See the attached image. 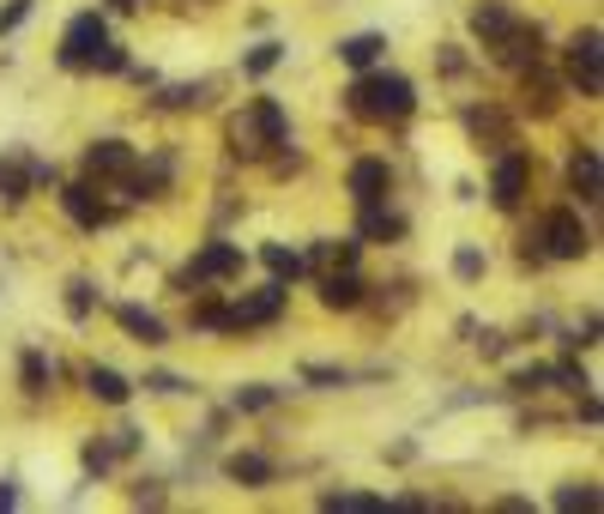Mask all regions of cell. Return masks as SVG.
<instances>
[{
  "label": "cell",
  "instance_id": "6da1fadb",
  "mask_svg": "<svg viewBox=\"0 0 604 514\" xmlns=\"http://www.w3.org/2000/svg\"><path fill=\"white\" fill-rule=\"evenodd\" d=\"M345 109L357 122H405L417 109V85L405 73H388V67H363L351 85H345Z\"/></svg>",
  "mask_w": 604,
  "mask_h": 514
},
{
  "label": "cell",
  "instance_id": "7a4b0ae2",
  "mask_svg": "<svg viewBox=\"0 0 604 514\" xmlns=\"http://www.w3.org/2000/svg\"><path fill=\"white\" fill-rule=\"evenodd\" d=\"M224 139H230V151L236 158H273V151H285L290 146V115H285V103L278 97H254L248 109H236L224 122Z\"/></svg>",
  "mask_w": 604,
  "mask_h": 514
},
{
  "label": "cell",
  "instance_id": "3957f363",
  "mask_svg": "<svg viewBox=\"0 0 604 514\" xmlns=\"http://www.w3.org/2000/svg\"><path fill=\"white\" fill-rule=\"evenodd\" d=\"M242 266H248V254H242V242H205L194 249V261L176 273V291H205V285H224V279H242Z\"/></svg>",
  "mask_w": 604,
  "mask_h": 514
},
{
  "label": "cell",
  "instance_id": "277c9868",
  "mask_svg": "<svg viewBox=\"0 0 604 514\" xmlns=\"http://www.w3.org/2000/svg\"><path fill=\"white\" fill-rule=\"evenodd\" d=\"M562 61H569V85L581 92L586 103L604 97V36L598 24H581V31L562 43Z\"/></svg>",
  "mask_w": 604,
  "mask_h": 514
},
{
  "label": "cell",
  "instance_id": "5b68a950",
  "mask_svg": "<svg viewBox=\"0 0 604 514\" xmlns=\"http://www.w3.org/2000/svg\"><path fill=\"white\" fill-rule=\"evenodd\" d=\"M532 237H538V249H544V261H586V254H593V230L581 224L574 206L544 212V224H538Z\"/></svg>",
  "mask_w": 604,
  "mask_h": 514
},
{
  "label": "cell",
  "instance_id": "8992f818",
  "mask_svg": "<svg viewBox=\"0 0 604 514\" xmlns=\"http://www.w3.org/2000/svg\"><path fill=\"white\" fill-rule=\"evenodd\" d=\"M285 303H290V285H285V279H273V285H261V291H242L236 303H224V333L273 327V321L285 315Z\"/></svg>",
  "mask_w": 604,
  "mask_h": 514
},
{
  "label": "cell",
  "instance_id": "52a82bcc",
  "mask_svg": "<svg viewBox=\"0 0 604 514\" xmlns=\"http://www.w3.org/2000/svg\"><path fill=\"white\" fill-rule=\"evenodd\" d=\"M109 43V24H103V12H80V19H67V31H61V49L55 61L67 73H92V55Z\"/></svg>",
  "mask_w": 604,
  "mask_h": 514
},
{
  "label": "cell",
  "instance_id": "ba28073f",
  "mask_svg": "<svg viewBox=\"0 0 604 514\" xmlns=\"http://www.w3.org/2000/svg\"><path fill=\"white\" fill-rule=\"evenodd\" d=\"M526 188H532V158L520 146H502L496 151V170H490V206L496 212H520Z\"/></svg>",
  "mask_w": 604,
  "mask_h": 514
},
{
  "label": "cell",
  "instance_id": "9c48e42d",
  "mask_svg": "<svg viewBox=\"0 0 604 514\" xmlns=\"http://www.w3.org/2000/svg\"><path fill=\"white\" fill-rule=\"evenodd\" d=\"M490 55L502 61V67H513V73L538 67V61H544V24H532V19H513L508 31L490 43Z\"/></svg>",
  "mask_w": 604,
  "mask_h": 514
},
{
  "label": "cell",
  "instance_id": "30bf717a",
  "mask_svg": "<svg viewBox=\"0 0 604 514\" xmlns=\"http://www.w3.org/2000/svg\"><path fill=\"white\" fill-rule=\"evenodd\" d=\"M345 195H351L357 206H381L393 195V170H388V158H357L351 164V176H345Z\"/></svg>",
  "mask_w": 604,
  "mask_h": 514
},
{
  "label": "cell",
  "instance_id": "8fae6325",
  "mask_svg": "<svg viewBox=\"0 0 604 514\" xmlns=\"http://www.w3.org/2000/svg\"><path fill=\"white\" fill-rule=\"evenodd\" d=\"M115 327H121L134 345H146V352H163V345H170L163 315H151V308H139V303H115Z\"/></svg>",
  "mask_w": 604,
  "mask_h": 514
},
{
  "label": "cell",
  "instance_id": "7c38bea8",
  "mask_svg": "<svg viewBox=\"0 0 604 514\" xmlns=\"http://www.w3.org/2000/svg\"><path fill=\"white\" fill-rule=\"evenodd\" d=\"M139 164V151L127 146V139H92V146H85V176H127Z\"/></svg>",
  "mask_w": 604,
  "mask_h": 514
},
{
  "label": "cell",
  "instance_id": "4fadbf2b",
  "mask_svg": "<svg viewBox=\"0 0 604 514\" xmlns=\"http://www.w3.org/2000/svg\"><path fill=\"white\" fill-rule=\"evenodd\" d=\"M61 212H67L80 230H103V224H109V206L97 200L92 182H67V188H61Z\"/></svg>",
  "mask_w": 604,
  "mask_h": 514
},
{
  "label": "cell",
  "instance_id": "5bb4252c",
  "mask_svg": "<svg viewBox=\"0 0 604 514\" xmlns=\"http://www.w3.org/2000/svg\"><path fill=\"white\" fill-rule=\"evenodd\" d=\"M569 195L581 200V206H598L604 195V182H598V146L586 139V146H574V158H569Z\"/></svg>",
  "mask_w": 604,
  "mask_h": 514
},
{
  "label": "cell",
  "instance_id": "9a60e30c",
  "mask_svg": "<svg viewBox=\"0 0 604 514\" xmlns=\"http://www.w3.org/2000/svg\"><path fill=\"white\" fill-rule=\"evenodd\" d=\"M400 237H405V212H393L388 200L357 206V242H400Z\"/></svg>",
  "mask_w": 604,
  "mask_h": 514
},
{
  "label": "cell",
  "instance_id": "2e32d148",
  "mask_svg": "<svg viewBox=\"0 0 604 514\" xmlns=\"http://www.w3.org/2000/svg\"><path fill=\"white\" fill-rule=\"evenodd\" d=\"M224 479L242 484V491H266V484H278V466L266 454H254V448H242V454L224 460Z\"/></svg>",
  "mask_w": 604,
  "mask_h": 514
},
{
  "label": "cell",
  "instance_id": "e0dca14e",
  "mask_svg": "<svg viewBox=\"0 0 604 514\" xmlns=\"http://www.w3.org/2000/svg\"><path fill=\"white\" fill-rule=\"evenodd\" d=\"M85 394H92V400L97 406H127V400H134V381H127L121 376V369H109V364H92V369H85Z\"/></svg>",
  "mask_w": 604,
  "mask_h": 514
},
{
  "label": "cell",
  "instance_id": "ac0fdd59",
  "mask_svg": "<svg viewBox=\"0 0 604 514\" xmlns=\"http://www.w3.org/2000/svg\"><path fill=\"white\" fill-rule=\"evenodd\" d=\"M357 303H363V279H357V266L320 273V308H357Z\"/></svg>",
  "mask_w": 604,
  "mask_h": 514
},
{
  "label": "cell",
  "instance_id": "d6986e66",
  "mask_svg": "<svg viewBox=\"0 0 604 514\" xmlns=\"http://www.w3.org/2000/svg\"><path fill=\"white\" fill-rule=\"evenodd\" d=\"M357 254H363V242H357V237H320L315 254H303V261L320 266V273H339V266H357Z\"/></svg>",
  "mask_w": 604,
  "mask_h": 514
},
{
  "label": "cell",
  "instance_id": "ffe728a7",
  "mask_svg": "<svg viewBox=\"0 0 604 514\" xmlns=\"http://www.w3.org/2000/svg\"><path fill=\"white\" fill-rule=\"evenodd\" d=\"M381 55H388V36H381V31H357V36H345V43H339V61H345L351 73L375 67Z\"/></svg>",
  "mask_w": 604,
  "mask_h": 514
},
{
  "label": "cell",
  "instance_id": "44dd1931",
  "mask_svg": "<svg viewBox=\"0 0 604 514\" xmlns=\"http://www.w3.org/2000/svg\"><path fill=\"white\" fill-rule=\"evenodd\" d=\"M261 266H266L273 279H285V285H290V279H303V273H308L303 249H290V242H266V249H261Z\"/></svg>",
  "mask_w": 604,
  "mask_h": 514
},
{
  "label": "cell",
  "instance_id": "7402d4cb",
  "mask_svg": "<svg viewBox=\"0 0 604 514\" xmlns=\"http://www.w3.org/2000/svg\"><path fill=\"white\" fill-rule=\"evenodd\" d=\"M508 24H513V12L502 7V0H478V7H471V36H484V49H490Z\"/></svg>",
  "mask_w": 604,
  "mask_h": 514
},
{
  "label": "cell",
  "instance_id": "603a6c76",
  "mask_svg": "<svg viewBox=\"0 0 604 514\" xmlns=\"http://www.w3.org/2000/svg\"><path fill=\"white\" fill-rule=\"evenodd\" d=\"M550 508H569V514L581 508V514H598V508H604V496H598V484H593V479H569L557 496H550Z\"/></svg>",
  "mask_w": 604,
  "mask_h": 514
},
{
  "label": "cell",
  "instance_id": "cb8c5ba5",
  "mask_svg": "<svg viewBox=\"0 0 604 514\" xmlns=\"http://www.w3.org/2000/svg\"><path fill=\"white\" fill-rule=\"evenodd\" d=\"M19 381H24V394H31V400H43L49 381H55V364H49L43 352H24L19 357Z\"/></svg>",
  "mask_w": 604,
  "mask_h": 514
},
{
  "label": "cell",
  "instance_id": "d4e9b609",
  "mask_svg": "<svg viewBox=\"0 0 604 514\" xmlns=\"http://www.w3.org/2000/svg\"><path fill=\"white\" fill-rule=\"evenodd\" d=\"M273 67H285V43H254L242 55V80H266Z\"/></svg>",
  "mask_w": 604,
  "mask_h": 514
},
{
  "label": "cell",
  "instance_id": "484cf974",
  "mask_svg": "<svg viewBox=\"0 0 604 514\" xmlns=\"http://www.w3.org/2000/svg\"><path fill=\"white\" fill-rule=\"evenodd\" d=\"M484 273H490V254H484L478 242H459V249H454V279H459V285H478Z\"/></svg>",
  "mask_w": 604,
  "mask_h": 514
},
{
  "label": "cell",
  "instance_id": "4316f807",
  "mask_svg": "<svg viewBox=\"0 0 604 514\" xmlns=\"http://www.w3.org/2000/svg\"><path fill=\"white\" fill-rule=\"evenodd\" d=\"M278 400H285V388H273V381H248V388H236V400H230V406L254 418V411H273Z\"/></svg>",
  "mask_w": 604,
  "mask_h": 514
},
{
  "label": "cell",
  "instance_id": "83f0119b",
  "mask_svg": "<svg viewBox=\"0 0 604 514\" xmlns=\"http://www.w3.org/2000/svg\"><path fill=\"white\" fill-rule=\"evenodd\" d=\"M212 97V85L194 80V85H170V92L158 97V109H170V115H182V109H200V103Z\"/></svg>",
  "mask_w": 604,
  "mask_h": 514
},
{
  "label": "cell",
  "instance_id": "f1b7e54d",
  "mask_svg": "<svg viewBox=\"0 0 604 514\" xmlns=\"http://www.w3.org/2000/svg\"><path fill=\"white\" fill-rule=\"evenodd\" d=\"M61 303H67L73 321H92L97 315V285H92V279H67V297H61Z\"/></svg>",
  "mask_w": 604,
  "mask_h": 514
},
{
  "label": "cell",
  "instance_id": "f546056e",
  "mask_svg": "<svg viewBox=\"0 0 604 514\" xmlns=\"http://www.w3.org/2000/svg\"><path fill=\"white\" fill-rule=\"evenodd\" d=\"M526 109H532V115H550V109H557V85H550L538 67H526Z\"/></svg>",
  "mask_w": 604,
  "mask_h": 514
},
{
  "label": "cell",
  "instance_id": "4dcf8cb0",
  "mask_svg": "<svg viewBox=\"0 0 604 514\" xmlns=\"http://www.w3.org/2000/svg\"><path fill=\"white\" fill-rule=\"evenodd\" d=\"M303 381H308V388H320V394H332V388H351V369H339V364H303Z\"/></svg>",
  "mask_w": 604,
  "mask_h": 514
},
{
  "label": "cell",
  "instance_id": "1f68e13d",
  "mask_svg": "<svg viewBox=\"0 0 604 514\" xmlns=\"http://www.w3.org/2000/svg\"><path fill=\"white\" fill-rule=\"evenodd\" d=\"M544 376H550V381H557V388H562V394H586V388H593V376H586V369H581V364H574V357H562V364H550V369H544Z\"/></svg>",
  "mask_w": 604,
  "mask_h": 514
},
{
  "label": "cell",
  "instance_id": "d6a6232c",
  "mask_svg": "<svg viewBox=\"0 0 604 514\" xmlns=\"http://www.w3.org/2000/svg\"><path fill=\"white\" fill-rule=\"evenodd\" d=\"M24 195H31V176H24L19 164H0V200H7V206H24Z\"/></svg>",
  "mask_w": 604,
  "mask_h": 514
},
{
  "label": "cell",
  "instance_id": "836d02e7",
  "mask_svg": "<svg viewBox=\"0 0 604 514\" xmlns=\"http://www.w3.org/2000/svg\"><path fill=\"white\" fill-rule=\"evenodd\" d=\"M188 327H194V333H224V303H218V297H200L194 315H188Z\"/></svg>",
  "mask_w": 604,
  "mask_h": 514
},
{
  "label": "cell",
  "instance_id": "e575fe53",
  "mask_svg": "<svg viewBox=\"0 0 604 514\" xmlns=\"http://www.w3.org/2000/svg\"><path fill=\"white\" fill-rule=\"evenodd\" d=\"M544 388H550L544 364H532V369H513V376H508V394H513V400H526V394H544Z\"/></svg>",
  "mask_w": 604,
  "mask_h": 514
},
{
  "label": "cell",
  "instance_id": "d590c367",
  "mask_svg": "<svg viewBox=\"0 0 604 514\" xmlns=\"http://www.w3.org/2000/svg\"><path fill=\"white\" fill-rule=\"evenodd\" d=\"M320 508H388V496H369V491H327Z\"/></svg>",
  "mask_w": 604,
  "mask_h": 514
},
{
  "label": "cell",
  "instance_id": "8d00e7d4",
  "mask_svg": "<svg viewBox=\"0 0 604 514\" xmlns=\"http://www.w3.org/2000/svg\"><path fill=\"white\" fill-rule=\"evenodd\" d=\"M80 466H85V479H103V472L115 466L109 442H85V448H80Z\"/></svg>",
  "mask_w": 604,
  "mask_h": 514
},
{
  "label": "cell",
  "instance_id": "74e56055",
  "mask_svg": "<svg viewBox=\"0 0 604 514\" xmlns=\"http://www.w3.org/2000/svg\"><path fill=\"white\" fill-rule=\"evenodd\" d=\"M103 442H109V454H115V460H127V454H139V442H146V430H134V423H121V430H115V436H103Z\"/></svg>",
  "mask_w": 604,
  "mask_h": 514
},
{
  "label": "cell",
  "instance_id": "f35d334b",
  "mask_svg": "<svg viewBox=\"0 0 604 514\" xmlns=\"http://www.w3.org/2000/svg\"><path fill=\"white\" fill-rule=\"evenodd\" d=\"M134 388H146V394H188V381L176 376V369H151L146 381H134Z\"/></svg>",
  "mask_w": 604,
  "mask_h": 514
},
{
  "label": "cell",
  "instance_id": "ab89813d",
  "mask_svg": "<svg viewBox=\"0 0 604 514\" xmlns=\"http://www.w3.org/2000/svg\"><path fill=\"white\" fill-rule=\"evenodd\" d=\"M92 73H127V49L121 43H103L92 55Z\"/></svg>",
  "mask_w": 604,
  "mask_h": 514
},
{
  "label": "cell",
  "instance_id": "60d3db41",
  "mask_svg": "<svg viewBox=\"0 0 604 514\" xmlns=\"http://www.w3.org/2000/svg\"><path fill=\"white\" fill-rule=\"evenodd\" d=\"M24 19H31V0H7V7H0V31H19Z\"/></svg>",
  "mask_w": 604,
  "mask_h": 514
},
{
  "label": "cell",
  "instance_id": "b9f144b4",
  "mask_svg": "<svg viewBox=\"0 0 604 514\" xmlns=\"http://www.w3.org/2000/svg\"><path fill=\"white\" fill-rule=\"evenodd\" d=\"M478 352H484V357H508V352H513V339H508V333H484Z\"/></svg>",
  "mask_w": 604,
  "mask_h": 514
},
{
  "label": "cell",
  "instance_id": "7bdbcfd3",
  "mask_svg": "<svg viewBox=\"0 0 604 514\" xmlns=\"http://www.w3.org/2000/svg\"><path fill=\"white\" fill-rule=\"evenodd\" d=\"M19 508V479H0V514Z\"/></svg>",
  "mask_w": 604,
  "mask_h": 514
},
{
  "label": "cell",
  "instance_id": "ee69618b",
  "mask_svg": "<svg viewBox=\"0 0 604 514\" xmlns=\"http://www.w3.org/2000/svg\"><path fill=\"white\" fill-rule=\"evenodd\" d=\"M134 503H139V508H158V503H163V491H158V484H139Z\"/></svg>",
  "mask_w": 604,
  "mask_h": 514
},
{
  "label": "cell",
  "instance_id": "f6af8a7d",
  "mask_svg": "<svg viewBox=\"0 0 604 514\" xmlns=\"http://www.w3.org/2000/svg\"><path fill=\"white\" fill-rule=\"evenodd\" d=\"M109 7H115V12H134V7H139V0H109Z\"/></svg>",
  "mask_w": 604,
  "mask_h": 514
}]
</instances>
